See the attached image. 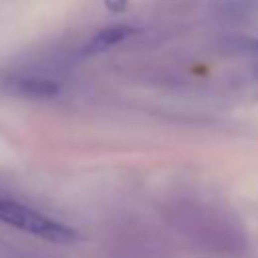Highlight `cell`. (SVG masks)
<instances>
[{
  "mask_svg": "<svg viewBox=\"0 0 258 258\" xmlns=\"http://www.w3.org/2000/svg\"><path fill=\"white\" fill-rule=\"evenodd\" d=\"M0 222L56 244H71L79 240V232L67 224L8 198H0Z\"/></svg>",
  "mask_w": 258,
  "mask_h": 258,
  "instance_id": "obj_1",
  "label": "cell"
},
{
  "mask_svg": "<svg viewBox=\"0 0 258 258\" xmlns=\"http://www.w3.org/2000/svg\"><path fill=\"white\" fill-rule=\"evenodd\" d=\"M135 30L127 24H117V26H109V28H103L99 30L97 34H93L85 44L83 48L79 50V56H93V54H99L103 50H109L111 46L119 44L121 40H125L127 36H131Z\"/></svg>",
  "mask_w": 258,
  "mask_h": 258,
  "instance_id": "obj_2",
  "label": "cell"
},
{
  "mask_svg": "<svg viewBox=\"0 0 258 258\" xmlns=\"http://www.w3.org/2000/svg\"><path fill=\"white\" fill-rule=\"evenodd\" d=\"M216 14L226 22H248L258 18V0H220Z\"/></svg>",
  "mask_w": 258,
  "mask_h": 258,
  "instance_id": "obj_3",
  "label": "cell"
},
{
  "mask_svg": "<svg viewBox=\"0 0 258 258\" xmlns=\"http://www.w3.org/2000/svg\"><path fill=\"white\" fill-rule=\"evenodd\" d=\"M14 89L30 97H52L58 93V83L40 79V77H20L14 83Z\"/></svg>",
  "mask_w": 258,
  "mask_h": 258,
  "instance_id": "obj_4",
  "label": "cell"
},
{
  "mask_svg": "<svg viewBox=\"0 0 258 258\" xmlns=\"http://www.w3.org/2000/svg\"><path fill=\"white\" fill-rule=\"evenodd\" d=\"M103 2L111 12H123L129 4V0H103Z\"/></svg>",
  "mask_w": 258,
  "mask_h": 258,
  "instance_id": "obj_5",
  "label": "cell"
},
{
  "mask_svg": "<svg viewBox=\"0 0 258 258\" xmlns=\"http://www.w3.org/2000/svg\"><path fill=\"white\" fill-rule=\"evenodd\" d=\"M250 48H252V50H258V38H256V40H252V42H250Z\"/></svg>",
  "mask_w": 258,
  "mask_h": 258,
  "instance_id": "obj_6",
  "label": "cell"
}]
</instances>
